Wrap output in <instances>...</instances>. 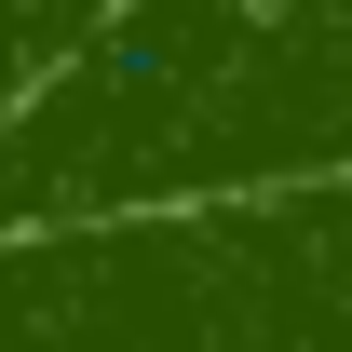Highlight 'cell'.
Listing matches in <instances>:
<instances>
[{"label":"cell","mask_w":352,"mask_h":352,"mask_svg":"<svg viewBox=\"0 0 352 352\" xmlns=\"http://www.w3.org/2000/svg\"><path fill=\"white\" fill-rule=\"evenodd\" d=\"M311 176H352L339 0H122L82 68L0 122V230Z\"/></svg>","instance_id":"cell-1"},{"label":"cell","mask_w":352,"mask_h":352,"mask_svg":"<svg viewBox=\"0 0 352 352\" xmlns=\"http://www.w3.org/2000/svg\"><path fill=\"white\" fill-rule=\"evenodd\" d=\"M0 352H352V176L0 230Z\"/></svg>","instance_id":"cell-2"}]
</instances>
